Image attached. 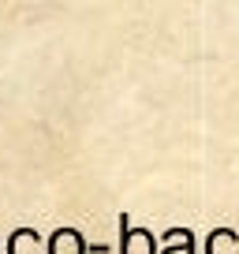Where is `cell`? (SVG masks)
I'll return each mask as SVG.
<instances>
[{
	"instance_id": "cell-4",
	"label": "cell",
	"mask_w": 239,
	"mask_h": 254,
	"mask_svg": "<svg viewBox=\"0 0 239 254\" xmlns=\"http://www.w3.org/2000/svg\"><path fill=\"white\" fill-rule=\"evenodd\" d=\"M236 232H213L209 236V254H236Z\"/></svg>"
},
{
	"instance_id": "cell-1",
	"label": "cell",
	"mask_w": 239,
	"mask_h": 254,
	"mask_svg": "<svg viewBox=\"0 0 239 254\" xmlns=\"http://www.w3.org/2000/svg\"><path fill=\"white\" fill-rule=\"evenodd\" d=\"M120 228H123V254H153L150 232H131L127 217H120Z\"/></svg>"
},
{
	"instance_id": "cell-2",
	"label": "cell",
	"mask_w": 239,
	"mask_h": 254,
	"mask_svg": "<svg viewBox=\"0 0 239 254\" xmlns=\"http://www.w3.org/2000/svg\"><path fill=\"white\" fill-rule=\"evenodd\" d=\"M86 251V243H82V236L79 232H56L53 236V243H49V254H82Z\"/></svg>"
},
{
	"instance_id": "cell-5",
	"label": "cell",
	"mask_w": 239,
	"mask_h": 254,
	"mask_svg": "<svg viewBox=\"0 0 239 254\" xmlns=\"http://www.w3.org/2000/svg\"><path fill=\"white\" fill-rule=\"evenodd\" d=\"M165 254H191V247H187V251H165Z\"/></svg>"
},
{
	"instance_id": "cell-3",
	"label": "cell",
	"mask_w": 239,
	"mask_h": 254,
	"mask_svg": "<svg viewBox=\"0 0 239 254\" xmlns=\"http://www.w3.org/2000/svg\"><path fill=\"white\" fill-rule=\"evenodd\" d=\"M11 254H41V243H38V236L34 232H15L11 236Z\"/></svg>"
}]
</instances>
